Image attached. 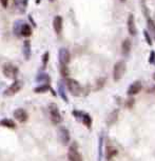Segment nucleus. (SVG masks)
Here are the masks:
<instances>
[{"label":"nucleus","mask_w":155,"mask_h":161,"mask_svg":"<svg viewBox=\"0 0 155 161\" xmlns=\"http://www.w3.org/2000/svg\"><path fill=\"white\" fill-rule=\"evenodd\" d=\"M126 73V62L124 60H119L115 63L113 69V79L114 81H119Z\"/></svg>","instance_id":"obj_1"},{"label":"nucleus","mask_w":155,"mask_h":161,"mask_svg":"<svg viewBox=\"0 0 155 161\" xmlns=\"http://www.w3.org/2000/svg\"><path fill=\"white\" fill-rule=\"evenodd\" d=\"M66 87H68L70 93L75 97L80 96V94H81V92H82L81 85H80L79 83L74 79L66 78Z\"/></svg>","instance_id":"obj_2"},{"label":"nucleus","mask_w":155,"mask_h":161,"mask_svg":"<svg viewBox=\"0 0 155 161\" xmlns=\"http://www.w3.org/2000/svg\"><path fill=\"white\" fill-rule=\"evenodd\" d=\"M68 158L70 161H82L81 155L78 152V148H77V143L74 142L69 149L68 152Z\"/></svg>","instance_id":"obj_3"},{"label":"nucleus","mask_w":155,"mask_h":161,"mask_svg":"<svg viewBox=\"0 0 155 161\" xmlns=\"http://www.w3.org/2000/svg\"><path fill=\"white\" fill-rule=\"evenodd\" d=\"M70 52L65 48H62L59 50L58 53V60H59L60 66H68L69 62H70Z\"/></svg>","instance_id":"obj_4"},{"label":"nucleus","mask_w":155,"mask_h":161,"mask_svg":"<svg viewBox=\"0 0 155 161\" xmlns=\"http://www.w3.org/2000/svg\"><path fill=\"white\" fill-rule=\"evenodd\" d=\"M49 112H50V118H51V120L54 124H57L61 121V115H60L59 110H58V107L55 104L50 105Z\"/></svg>","instance_id":"obj_5"},{"label":"nucleus","mask_w":155,"mask_h":161,"mask_svg":"<svg viewBox=\"0 0 155 161\" xmlns=\"http://www.w3.org/2000/svg\"><path fill=\"white\" fill-rule=\"evenodd\" d=\"M3 74L9 78H15L16 75L18 74V69L17 66L13 65V64H5L3 66Z\"/></svg>","instance_id":"obj_6"},{"label":"nucleus","mask_w":155,"mask_h":161,"mask_svg":"<svg viewBox=\"0 0 155 161\" xmlns=\"http://www.w3.org/2000/svg\"><path fill=\"white\" fill-rule=\"evenodd\" d=\"M21 87H22V83L20 81H15L14 83H12L9 88H7V90L4 92V95L5 96L15 95L16 93H18V92L21 90Z\"/></svg>","instance_id":"obj_7"},{"label":"nucleus","mask_w":155,"mask_h":161,"mask_svg":"<svg viewBox=\"0 0 155 161\" xmlns=\"http://www.w3.org/2000/svg\"><path fill=\"white\" fill-rule=\"evenodd\" d=\"M142 82L140 81H135L133 82L131 85L129 87L128 91H127V94H128L129 96H134V95H137L138 93H139L140 91H142Z\"/></svg>","instance_id":"obj_8"},{"label":"nucleus","mask_w":155,"mask_h":161,"mask_svg":"<svg viewBox=\"0 0 155 161\" xmlns=\"http://www.w3.org/2000/svg\"><path fill=\"white\" fill-rule=\"evenodd\" d=\"M58 136H59V139L63 144H66L70 141V133H69L68 129L65 126L59 127V130H58Z\"/></svg>","instance_id":"obj_9"},{"label":"nucleus","mask_w":155,"mask_h":161,"mask_svg":"<svg viewBox=\"0 0 155 161\" xmlns=\"http://www.w3.org/2000/svg\"><path fill=\"white\" fill-rule=\"evenodd\" d=\"M128 32L129 34L131 36H135L137 33V29H136V24H135V19H134V16L132 14H130L129 17H128Z\"/></svg>","instance_id":"obj_10"},{"label":"nucleus","mask_w":155,"mask_h":161,"mask_svg":"<svg viewBox=\"0 0 155 161\" xmlns=\"http://www.w3.org/2000/svg\"><path fill=\"white\" fill-rule=\"evenodd\" d=\"M14 117L19 122H26L27 120V114L23 109H17L14 112Z\"/></svg>","instance_id":"obj_11"},{"label":"nucleus","mask_w":155,"mask_h":161,"mask_svg":"<svg viewBox=\"0 0 155 161\" xmlns=\"http://www.w3.org/2000/svg\"><path fill=\"white\" fill-rule=\"evenodd\" d=\"M53 27L56 34H60L62 31V18L60 16H55L53 21Z\"/></svg>","instance_id":"obj_12"},{"label":"nucleus","mask_w":155,"mask_h":161,"mask_svg":"<svg viewBox=\"0 0 155 161\" xmlns=\"http://www.w3.org/2000/svg\"><path fill=\"white\" fill-rule=\"evenodd\" d=\"M131 52V41L129 39H124L121 43V53L124 56H128Z\"/></svg>","instance_id":"obj_13"},{"label":"nucleus","mask_w":155,"mask_h":161,"mask_svg":"<svg viewBox=\"0 0 155 161\" xmlns=\"http://www.w3.org/2000/svg\"><path fill=\"white\" fill-rule=\"evenodd\" d=\"M20 32H21V35H23L24 37H29V36L32 34V29L29 24H23L20 29Z\"/></svg>","instance_id":"obj_14"},{"label":"nucleus","mask_w":155,"mask_h":161,"mask_svg":"<svg viewBox=\"0 0 155 161\" xmlns=\"http://www.w3.org/2000/svg\"><path fill=\"white\" fill-rule=\"evenodd\" d=\"M117 117H118V110L113 111V112L110 114L109 118H108V124H109V125L113 124L116 120H117Z\"/></svg>","instance_id":"obj_15"},{"label":"nucleus","mask_w":155,"mask_h":161,"mask_svg":"<svg viewBox=\"0 0 155 161\" xmlns=\"http://www.w3.org/2000/svg\"><path fill=\"white\" fill-rule=\"evenodd\" d=\"M78 115L81 117V120L85 125H87L88 127H90L91 124H92V119H91L90 116H89L88 114H78Z\"/></svg>","instance_id":"obj_16"},{"label":"nucleus","mask_w":155,"mask_h":161,"mask_svg":"<svg viewBox=\"0 0 155 161\" xmlns=\"http://www.w3.org/2000/svg\"><path fill=\"white\" fill-rule=\"evenodd\" d=\"M147 23H148L149 31L151 32L152 36H153V38L155 39V22L152 20L151 18H148V21H147Z\"/></svg>","instance_id":"obj_17"},{"label":"nucleus","mask_w":155,"mask_h":161,"mask_svg":"<svg viewBox=\"0 0 155 161\" xmlns=\"http://www.w3.org/2000/svg\"><path fill=\"white\" fill-rule=\"evenodd\" d=\"M23 52H24V54H26V57L27 58H29L30 56V42L29 41H26V43H24V49H23Z\"/></svg>","instance_id":"obj_18"},{"label":"nucleus","mask_w":155,"mask_h":161,"mask_svg":"<svg viewBox=\"0 0 155 161\" xmlns=\"http://www.w3.org/2000/svg\"><path fill=\"white\" fill-rule=\"evenodd\" d=\"M1 124H3V125L5 126H10V127H14L15 125H14V123L11 120H9V119H4V120L1 121Z\"/></svg>","instance_id":"obj_19"},{"label":"nucleus","mask_w":155,"mask_h":161,"mask_svg":"<svg viewBox=\"0 0 155 161\" xmlns=\"http://www.w3.org/2000/svg\"><path fill=\"white\" fill-rule=\"evenodd\" d=\"M59 93H60V95H61V97H62L63 100L68 101V98H66V96H65V91H63V87H62V84H59Z\"/></svg>","instance_id":"obj_20"},{"label":"nucleus","mask_w":155,"mask_h":161,"mask_svg":"<svg viewBox=\"0 0 155 161\" xmlns=\"http://www.w3.org/2000/svg\"><path fill=\"white\" fill-rule=\"evenodd\" d=\"M143 35H145V39L147 40V42H148L149 45H152V40H151L150 36H149V33L145 31V32H143Z\"/></svg>","instance_id":"obj_21"},{"label":"nucleus","mask_w":155,"mask_h":161,"mask_svg":"<svg viewBox=\"0 0 155 161\" xmlns=\"http://www.w3.org/2000/svg\"><path fill=\"white\" fill-rule=\"evenodd\" d=\"M101 149H102V138L100 137V139H99V161H100L101 156H102V151H101Z\"/></svg>","instance_id":"obj_22"},{"label":"nucleus","mask_w":155,"mask_h":161,"mask_svg":"<svg viewBox=\"0 0 155 161\" xmlns=\"http://www.w3.org/2000/svg\"><path fill=\"white\" fill-rule=\"evenodd\" d=\"M49 90L48 85H43V87H39V88H36V92H46Z\"/></svg>","instance_id":"obj_23"},{"label":"nucleus","mask_w":155,"mask_h":161,"mask_svg":"<svg viewBox=\"0 0 155 161\" xmlns=\"http://www.w3.org/2000/svg\"><path fill=\"white\" fill-rule=\"evenodd\" d=\"M149 61H150V63H155V52L154 51L151 52L150 59H149Z\"/></svg>","instance_id":"obj_24"},{"label":"nucleus","mask_w":155,"mask_h":161,"mask_svg":"<svg viewBox=\"0 0 155 161\" xmlns=\"http://www.w3.org/2000/svg\"><path fill=\"white\" fill-rule=\"evenodd\" d=\"M0 2H1V4L3 7H7V4H9V0H0Z\"/></svg>","instance_id":"obj_25"},{"label":"nucleus","mask_w":155,"mask_h":161,"mask_svg":"<svg viewBox=\"0 0 155 161\" xmlns=\"http://www.w3.org/2000/svg\"><path fill=\"white\" fill-rule=\"evenodd\" d=\"M150 92H151V93L155 94V87H152V88H151V90H150Z\"/></svg>","instance_id":"obj_26"},{"label":"nucleus","mask_w":155,"mask_h":161,"mask_svg":"<svg viewBox=\"0 0 155 161\" xmlns=\"http://www.w3.org/2000/svg\"><path fill=\"white\" fill-rule=\"evenodd\" d=\"M153 79H154V80H155V73H154V74H153Z\"/></svg>","instance_id":"obj_27"},{"label":"nucleus","mask_w":155,"mask_h":161,"mask_svg":"<svg viewBox=\"0 0 155 161\" xmlns=\"http://www.w3.org/2000/svg\"><path fill=\"white\" fill-rule=\"evenodd\" d=\"M123 1H124V0H123Z\"/></svg>","instance_id":"obj_28"}]
</instances>
